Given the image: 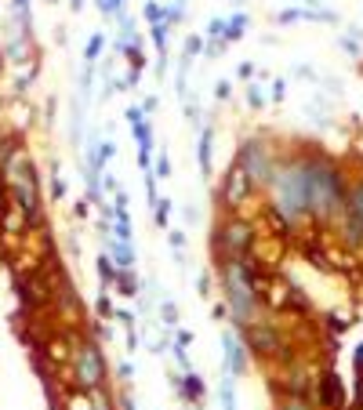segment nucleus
Instances as JSON below:
<instances>
[{"label": "nucleus", "mask_w": 363, "mask_h": 410, "mask_svg": "<svg viewBox=\"0 0 363 410\" xmlns=\"http://www.w3.org/2000/svg\"><path fill=\"white\" fill-rule=\"evenodd\" d=\"M222 345H226L222 374H229V377L247 374V345L240 341V334H236V330H226V334H222Z\"/></svg>", "instance_id": "9b49d317"}, {"label": "nucleus", "mask_w": 363, "mask_h": 410, "mask_svg": "<svg viewBox=\"0 0 363 410\" xmlns=\"http://www.w3.org/2000/svg\"><path fill=\"white\" fill-rule=\"evenodd\" d=\"M135 345H138V334H135V330H128V352H135Z\"/></svg>", "instance_id": "c03bdc74"}, {"label": "nucleus", "mask_w": 363, "mask_h": 410, "mask_svg": "<svg viewBox=\"0 0 363 410\" xmlns=\"http://www.w3.org/2000/svg\"><path fill=\"white\" fill-rule=\"evenodd\" d=\"M109 258H113V265L120 273L135 269V244H109Z\"/></svg>", "instance_id": "4468645a"}, {"label": "nucleus", "mask_w": 363, "mask_h": 410, "mask_svg": "<svg viewBox=\"0 0 363 410\" xmlns=\"http://www.w3.org/2000/svg\"><path fill=\"white\" fill-rule=\"evenodd\" d=\"M94 273H99V280H102V287H113L117 283V265H113V258L109 255H99V262H94Z\"/></svg>", "instance_id": "dca6fc26"}, {"label": "nucleus", "mask_w": 363, "mask_h": 410, "mask_svg": "<svg viewBox=\"0 0 363 410\" xmlns=\"http://www.w3.org/2000/svg\"><path fill=\"white\" fill-rule=\"evenodd\" d=\"M247 26H251L247 15H233V19H226V44H229V40H240Z\"/></svg>", "instance_id": "aec40b11"}, {"label": "nucleus", "mask_w": 363, "mask_h": 410, "mask_svg": "<svg viewBox=\"0 0 363 410\" xmlns=\"http://www.w3.org/2000/svg\"><path fill=\"white\" fill-rule=\"evenodd\" d=\"M236 167H240L244 175L255 182V189H258V185L273 182L276 156H273V149L265 146L262 138H247V142H240V149H236Z\"/></svg>", "instance_id": "423d86ee"}, {"label": "nucleus", "mask_w": 363, "mask_h": 410, "mask_svg": "<svg viewBox=\"0 0 363 410\" xmlns=\"http://www.w3.org/2000/svg\"><path fill=\"white\" fill-rule=\"evenodd\" d=\"M146 19H149V22H160V19H164V4L149 0V4H146Z\"/></svg>", "instance_id": "7c9ffc66"}, {"label": "nucleus", "mask_w": 363, "mask_h": 410, "mask_svg": "<svg viewBox=\"0 0 363 410\" xmlns=\"http://www.w3.org/2000/svg\"><path fill=\"white\" fill-rule=\"evenodd\" d=\"M200 51H203V40H200V37H189V40H185V58H193V55H200Z\"/></svg>", "instance_id": "2f4dec72"}, {"label": "nucleus", "mask_w": 363, "mask_h": 410, "mask_svg": "<svg viewBox=\"0 0 363 410\" xmlns=\"http://www.w3.org/2000/svg\"><path fill=\"white\" fill-rule=\"evenodd\" d=\"M356 374L363 377V345H360V349H356Z\"/></svg>", "instance_id": "37998d69"}, {"label": "nucleus", "mask_w": 363, "mask_h": 410, "mask_svg": "<svg viewBox=\"0 0 363 410\" xmlns=\"http://www.w3.org/2000/svg\"><path fill=\"white\" fill-rule=\"evenodd\" d=\"M251 193H255V182H251L247 175H244V171L240 167H229L226 171V178H222V189H218V200H222L226 203V207H244V203L251 200Z\"/></svg>", "instance_id": "1a4fd4ad"}, {"label": "nucleus", "mask_w": 363, "mask_h": 410, "mask_svg": "<svg viewBox=\"0 0 363 410\" xmlns=\"http://www.w3.org/2000/svg\"><path fill=\"white\" fill-rule=\"evenodd\" d=\"M312 388L320 392V407L323 410H349V392H345L338 370H323Z\"/></svg>", "instance_id": "9d476101"}, {"label": "nucleus", "mask_w": 363, "mask_h": 410, "mask_svg": "<svg viewBox=\"0 0 363 410\" xmlns=\"http://www.w3.org/2000/svg\"><path fill=\"white\" fill-rule=\"evenodd\" d=\"M178 392H182V400H185V403L200 407V400H203V377H200L196 370H185V374H182V382H178Z\"/></svg>", "instance_id": "f8f14e48"}, {"label": "nucleus", "mask_w": 363, "mask_h": 410, "mask_svg": "<svg viewBox=\"0 0 363 410\" xmlns=\"http://www.w3.org/2000/svg\"><path fill=\"white\" fill-rule=\"evenodd\" d=\"M149 33H153V47H156V51H160V55H167V33H171V26L160 19V22H153V29H149Z\"/></svg>", "instance_id": "412c9836"}, {"label": "nucleus", "mask_w": 363, "mask_h": 410, "mask_svg": "<svg viewBox=\"0 0 363 410\" xmlns=\"http://www.w3.org/2000/svg\"><path fill=\"white\" fill-rule=\"evenodd\" d=\"M113 287L120 291V298H138V280H135V273H131V269L117 273V283H113Z\"/></svg>", "instance_id": "a211bd4d"}, {"label": "nucleus", "mask_w": 363, "mask_h": 410, "mask_svg": "<svg viewBox=\"0 0 363 410\" xmlns=\"http://www.w3.org/2000/svg\"><path fill=\"white\" fill-rule=\"evenodd\" d=\"M211 312H214V320H226V316H229V309H226V302H214V305H211Z\"/></svg>", "instance_id": "79ce46f5"}, {"label": "nucleus", "mask_w": 363, "mask_h": 410, "mask_svg": "<svg viewBox=\"0 0 363 410\" xmlns=\"http://www.w3.org/2000/svg\"><path fill=\"white\" fill-rule=\"evenodd\" d=\"M94 4H99V11H105V4H109V0H94Z\"/></svg>", "instance_id": "49530a36"}, {"label": "nucleus", "mask_w": 363, "mask_h": 410, "mask_svg": "<svg viewBox=\"0 0 363 410\" xmlns=\"http://www.w3.org/2000/svg\"><path fill=\"white\" fill-rule=\"evenodd\" d=\"M244 76V80H251V76H255V62H240V69H236Z\"/></svg>", "instance_id": "ea45409f"}, {"label": "nucleus", "mask_w": 363, "mask_h": 410, "mask_svg": "<svg viewBox=\"0 0 363 410\" xmlns=\"http://www.w3.org/2000/svg\"><path fill=\"white\" fill-rule=\"evenodd\" d=\"M222 287H226V309H229V320L236 323V330L255 323L262 316V298L258 291L251 287L240 273V262L222 265Z\"/></svg>", "instance_id": "7ed1b4c3"}, {"label": "nucleus", "mask_w": 363, "mask_h": 410, "mask_svg": "<svg viewBox=\"0 0 363 410\" xmlns=\"http://www.w3.org/2000/svg\"><path fill=\"white\" fill-rule=\"evenodd\" d=\"M149 175H153V178H160V182L171 178V160H167V153H164V149H160V156H153V171H149Z\"/></svg>", "instance_id": "5701e85b"}, {"label": "nucleus", "mask_w": 363, "mask_h": 410, "mask_svg": "<svg viewBox=\"0 0 363 410\" xmlns=\"http://www.w3.org/2000/svg\"><path fill=\"white\" fill-rule=\"evenodd\" d=\"M160 316H164L167 327H175V323H178V309H175V302H164V305H160Z\"/></svg>", "instance_id": "bb28decb"}, {"label": "nucleus", "mask_w": 363, "mask_h": 410, "mask_svg": "<svg viewBox=\"0 0 363 410\" xmlns=\"http://www.w3.org/2000/svg\"><path fill=\"white\" fill-rule=\"evenodd\" d=\"M102 47H105V37H102V33H94V37L87 40V47H84V62H87V66H94V58H99Z\"/></svg>", "instance_id": "b1692460"}, {"label": "nucleus", "mask_w": 363, "mask_h": 410, "mask_svg": "<svg viewBox=\"0 0 363 410\" xmlns=\"http://www.w3.org/2000/svg\"><path fill=\"white\" fill-rule=\"evenodd\" d=\"M309 160V178H312V189H309V218H335L341 214L345 207V175L341 167H335L323 156H305Z\"/></svg>", "instance_id": "f03ea898"}, {"label": "nucleus", "mask_w": 363, "mask_h": 410, "mask_svg": "<svg viewBox=\"0 0 363 410\" xmlns=\"http://www.w3.org/2000/svg\"><path fill=\"white\" fill-rule=\"evenodd\" d=\"M269 99H273V102H283V99H287V84H283V80H273V84H269Z\"/></svg>", "instance_id": "c756f323"}, {"label": "nucleus", "mask_w": 363, "mask_h": 410, "mask_svg": "<svg viewBox=\"0 0 363 410\" xmlns=\"http://www.w3.org/2000/svg\"><path fill=\"white\" fill-rule=\"evenodd\" d=\"M69 410H91V400H87V392H76V396H69L66 403Z\"/></svg>", "instance_id": "cd10ccee"}, {"label": "nucleus", "mask_w": 363, "mask_h": 410, "mask_svg": "<svg viewBox=\"0 0 363 410\" xmlns=\"http://www.w3.org/2000/svg\"><path fill=\"white\" fill-rule=\"evenodd\" d=\"M229 94H233L229 80H218V84H214V99H218V102H226V99H229Z\"/></svg>", "instance_id": "f704fd0d"}, {"label": "nucleus", "mask_w": 363, "mask_h": 410, "mask_svg": "<svg viewBox=\"0 0 363 410\" xmlns=\"http://www.w3.org/2000/svg\"><path fill=\"white\" fill-rule=\"evenodd\" d=\"M247 105H251V109H262V105H265L262 87H247Z\"/></svg>", "instance_id": "c85d7f7f"}, {"label": "nucleus", "mask_w": 363, "mask_h": 410, "mask_svg": "<svg viewBox=\"0 0 363 410\" xmlns=\"http://www.w3.org/2000/svg\"><path fill=\"white\" fill-rule=\"evenodd\" d=\"M69 4H73V11H81V8H84V0H69Z\"/></svg>", "instance_id": "a18cd8bd"}, {"label": "nucleus", "mask_w": 363, "mask_h": 410, "mask_svg": "<svg viewBox=\"0 0 363 410\" xmlns=\"http://www.w3.org/2000/svg\"><path fill=\"white\" fill-rule=\"evenodd\" d=\"M236 334H240V341H244V345H247V349L255 352L258 359H273V356H276V349H280V341H283V330H280L273 320H265V316H258L255 323L240 327Z\"/></svg>", "instance_id": "0eeeda50"}, {"label": "nucleus", "mask_w": 363, "mask_h": 410, "mask_svg": "<svg viewBox=\"0 0 363 410\" xmlns=\"http://www.w3.org/2000/svg\"><path fill=\"white\" fill-rule=\"evenodd\" d=\"M8 207H11V203H8V185H4V178H0V218L8 214Z\"/></svg>", "instance_id": "4c0bfd02"}, {"label": "nucleus", "mask_w": 363, "mask_h": 410, "mask_svg": "<svg viewBox=\"0 0 363 410\" xmlns=\"http://www.w3.org/2000/svg\"><path fill=\"white\" fill-rule=\"evenodd\" d=\"M341 214H349V218H356V222H363V178H360L356 185H349Z\"/></svg>", "instance_id": "ddd939ff"}, {"label": "nucleus", "mask_w": 363, "mask_h": 410, "mask_svg": "<svg viewBox=\"0 0 363 410\" xmlns=\"http://www.w3.org/2000/svg\"><path fill=\"white\" fill-rule=\"evenodd\" d=\"M113 316H117V320H120L124 327H128V330H135V312H128V309H117Z\"/></svg>", "instance_id": "72a5a7b5"}, {"label": "nucleus", "mask_w": 363, "mask_h": 410, "mask_svg": "<svg viewBox=\"0 0 363 410\" xmlns=\"http://www.w3.org/2000/svg\"><path fill=\"white\" fill-rule=\"evenodd\" d=\"M312 374L305 370V364H291L280 370V382H273V392L280 388V400L287 396H302V400H312Z\"/></svg>", "instance_id": "6e6552de"}, {"label": "nucleus", "mask_w": 363, "mask_h": 410, "mask_svg": "<svg viewBox=\"0 0 363 410\" xmlns=\"http://www.w3.org/2000/svg\"><path fill=\"white\" fill-rule=\"evenodd\" d=\"M251 244H255V225L247 218H226L222 225H214V240H211V250L222 265H233L251 255ZM218 265V269H222Z\"/></svg>", "instance_id": "39448f33"}, {"label": "nucleus", "mask_w": 363, "mask_h": 410, "mask_svg": "<svg viewBox=\"0 0 363 410\" xmlns=\"http://www.w3.org/2000/svg\"><path fill=\"white\" fill-rule=\"evenodd\" d=\"M87 400H91V410H117V396L109 392V385L87 392Z\"/></svg>", "instance_id": "f3484780"}, {"label": "nucleus", "mask_w": 363, "mask_h": 410, "mask_svg": "<svg viewBox=\"0 0 363 410\" xmlns=\"http://www.w3.org/2000/svg\"><path fill=\"white\" fill-rule=\"evenodd\" d=\"M62 193H66V182H62L58 171H55V175H51V196H62Z\"/></svg>", "instance_id": "58836bf2"}, {"label": "nucleus", "mask_w": 363, "mask_h": 410, "mask_svg": "<svg viewBox=\"0 0 363 410\" xmlns=\"http://www.w3.org/2000/svg\"><path fill=\"white\" fill-rule=\"evenodd\" d=\"M117 410H138V407H135V396H131V392H120V396H117Z\"/></svg>", "instance_id": "473e14b6"}, {"label": "nucleus", "mask_w": 363, "mask_h": 410, "mask_svg": "<svg viewBox=\"0 0 363 410\" xmlns=\"http://www.w3.org/2000/svg\"><path fill=\"white\" fill-rule=\"evenodd\" d=\"M236 377L222 374V385H218V400H222V410H236Z\"/></svg>", "instance_id": "6ab92c4d"}, {"label": "nucleus", "mask_w": 363, "mask_h": 410, "mask_svg": "<svg viewBox=\"0 0 363 410\" xmlns=\"http://www.w3.org/2000/svg\"><path fill=\"white\" fill-rule=\"evenodd\" d=\"M276 410H312V400H302V396H287V400H280Z\"/></svg>", "instance_id": "393cba45"}, {"label": "nucleus", "mask_w": 363, "mask_h": 410, "mask_svg": "<svg viewBox=\"0 0 363 410\" xmlns=\"http://www.w3.org/2000/svg\"><path fill=\"white\" fill-rule=\"evenodd\" d=\"M171 236V247H175V255H182V244H185V236L182 232H167Z\"/></svg>", "instance_id": "a19ab883"}, {"label": "nucleus", "mask_w": 363, "mask_h": 410, "mask_svg": "<svg viewBox=\"0 0 363 410\" xmlns=\"http://www.w3.org/2000/svg\"><path fill=\"white\" fill-rule=\"evenodd\" d=\"M117 377H120V385H131V377H135V367H131V364H120Z\"/></svg>", "instance_id": "c9c22d12"}, {"label": "nucleus", "mask_w": 363, "mask_h": 410, "mask_svg": "<svg viewBox=\"0 0 363 410\" xmlns=\"http://www.w3.org/2000/svg\"><path fill=\"white\" fill-rule=\"evenodd\" d=\"M94 309H99L102 316H113V312H117V309H113V298H109V291H102V294H99V302H94Z\"/></svg>", "instance_id": "a878e982"}, {"label": "nucleus", "mask_w": 363, "mask_h": 410, "mask_svg": "<svg viewBox=\"0 0 363 410\" xmlns=\"http://www.w3.org/2000/svg\"><path fill=\"white\" fill-rule=\"evenodd\" d=\"M167 218H171V200L160 196V200L153 203V225L156 229H167Z\"/></svg>", "instance_id": "4be33fe9"}, {"label": "nucleus", "mask_w": 363, "mask_h": 410, "mask_svg": "<svg viewBox=\"0 0 363 410\" xmlns=\"http://www.w3.org/2000/svg\"><path fill=\"white\" fill-rule=\"evenodd\" d=\"M69 374H73V385L76 392H94L109 385V364H105V352L94 338H84L76 345V352L69 356Z\"/></svg>", "instance_id": "20e7f679"}, {"label": "nucleus", "mask_w": 363, "mask_h": 410, "mask_svg": "<svg viewBox=\"0 0 363 410\" xmlns=\"http://www.w3.org/2000/svg\"><path fill=\"white\" fill-rule=\"evenodd\" d=\"M175 345H178V349H189V345H193V330H178Z\"/></svg>", "instance_id": "e433bc0d"}, {"label": "nucleus", "mask_w": 363, "mask_h": 410, "mask_svg": "<svg viewBox=\"0 0 363 410\" xmlns=\"http://www.w3.org/2000/svg\"><path fill=\"white\" fill-rule=\"evenodd\" d=\"M0 178H4L8 193L15 196V211L26 225L40 222V182H37V167L29 160L26 149H11V156L0 164Z\"/></svg>", "instance_id": "f257e3e1"}, {"label": "nucleus", "mask_w": 363, "mask_h": 410, "mask_svg": "<svg viewBox=\"0 0 363 410\" xmlns=\"http://www.w3.org/2000/svg\"><path fill=\"white\" fill-rule=\"evenodd\" d=\"M211 142H214V131L211 128H200V149H196V164L203 175H211Z\"/></svg>", "instance_id": "2eb2a0df"}]
</instances>
